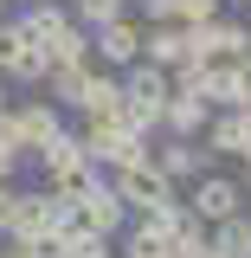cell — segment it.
I'll list each match as a JSON object with an SVG mask.
<instances>
[{"label":"cell","instance_id":"6da1fadb","mask_svg":"<svg viewBox=\"0 0 251 258\" xmlns=\"http://www.w3.org/2000/svg\"><path fill=\"white\" fill-rule=\"evenodd\" d=\"M116 78H123V97H129V129H142V136L155 142L161 136V103H168V91H174L168 71L148 64V58H135V64H123Z\"/></svg>","mask_w":251,"mask_h":258},{"label":"cell","instance_id":"7a4b0ae2","mask_svg":"<svg viewBox=\"0 0 251 258\" xmlns=\"http://www.w3.org/2000/svg\"><path fill=\"white\" fill-rule=\"evenodd\" d=\"M238 207H245V187H238V174H225L219 161H213V168H200V174L187 181V213H193V220L219 226V220H232Z\"/></svg>","mask_w":251,"mask_h":258},{"label":"cell","instance_id":"3957f363","mask_svg":"<svg viewBox=\"0 0 251 258\" xmlns=\"http://www.w3.org/2000/svg\"><path fill=\"white\" fill-rule=\"evenodd\" d=\"M142 58V20L135 13H116V20H103V26L91 32V64H103V71H123V64Z\"/></svg>","mask_w":251,"mask_h":258},{"label":"cell","instance_id":"277c9868","mask_svg":"<svg viewBox=\"0 0 251 258\" xmlns=\"http://www.w3.org/2000/svg\"><path fill=\"white\" fill-rule=\"evenodd\" d=\"M110 187L123 194V207L129 213H155L161 200H174V181H168V174H161L155 161H135V168H116V174H110Z\"/></svg>","mask_w":251,"mask_h":258},{"label":"cell","instance_id":"5b68a950","mask_svg":"<svg viewBox=\"0 0 251 258\" xmlns=\"http://www.w3.org/2000/svg\"><path fill=\"white\" fill-rule=\"evenodd\" d=\"M187 39H193V58H238V52H251V26L232 20V13H213V20L187 26Z\"/></svg>","mask_w":251,"mask_h":258},{"label":"cell","instance_id":"8992f818","mask_svg":"<svg viewBox=\"0 0 251 258\" xmlns=\"http://www.w3.org/2000/svg\"><path fill=\"white\" fill-rule=\"evenodd\" d=\"M148 161H155V168L174 181V187H187L200 168H213L206 142H193V136H161V142H148Z\"/></svg>","mask_w":251,"mask_h":258},{"label":"cell","instance_id":"52a82bcc","mask_svg":"<svg viewBox=\"0 0 251 258\" xmlns=\"http://www.w3.org/2000/svg\"><path fill=\"white\" fill-rule=\"evenodd\" d=\"M200 142H206L213 161H245V149H251V110H213L206 129H200Z\"/></svg>","mask_w":251,"mask_h":258},{"label":"cell","instance_id":"ba28073f","mask_svg":"<svg viewBox=\"0 0 251 258\" xmlns=\"http://www.w3.org/2000/svg\"><path fill=\"white\" fill-rule=\"evenodd\" d=\"M84 123H129V97H123V78L91 64V84H84Z\"/></svg>","mask_w":251,"mask_h":258},{"label":"cell","instance_id":"9c48e42d","mask_svg":"<svg viewBox=\"0 0 251 258\" xmlns=\"http://www.w3.org/2000/svg\"><path fill=\"white\" fill-rule=\"evenodd\" d=\"M71 220H84V226H91V232H103V239H116V232H123V220H129V207H123V194L110 187V168H103V174H97V181H91V194H84V207H77Z\"/></svg>","mask_w":251,"mask_h":258},{"label":"cell","instance_id":"30bf717a","mask_svg":"<svg viewBox=\"0 0 251 258\" xmlns=\"http://www.w3.org/2000/svg\"><path fill=\"white\" fill-rule=\"evenodd\" d=\"M13 129H20V149H26V161L52 142L64 129V110L52 103V97H32V103H13Z\"/></svg>","mask_w":251,"mask_h":258},{"label":"cell","instance_id":"8fae6325","mask_svg":"<svg viewBox=\"0 0 251 258\" xmlns=\"http://www.w3.org/2000/svg\"><path fill=\"white\" fill-rule=\"evenodd\" d=\"M58 226V207H52V194L45 187H20L13 194V220L0 239H39V232H52Z\"/></svg>","mask_w":251,"mask_h":258},{"label":"cell","instance_id":"7c38bea8","mask_svg":"<svg viewBox=\"0 0 251 258\" xmlns=\"http://www.w3.org/2000/svg\"><path fill=\"white\" fill-rule=\"evenodd\" d=\"M142 58L161 64V71H174V64H187L193 58V39L181 20H155V26H142Z\"/></svg>","mask_w":251,"mask_h":258},{"label":"cell","instance_id":"4fadbf2b","mask_svg":"<svg viewBox=\"0 0 251 258\" xmlns=\"http://www.w3.org/2000/svg\"><path fill=\"white\" fill-rule=\"evenodd\" d=\"M206 116H213V103H206V97H193V91H168V103H161V136H193V142H200Z\"/></svg>","mask_w":251,"mask_h":258},{"label":"cell","instance_id":"5bb4252c","mask_svg":"<svg viewBox=\"0 0 251 258\" xmlns=\"http://www.w3.org/2000/svg\"><path fill=\"white\" fill-rule=\"evenodd\" d=\"M32 161H39V174H45V181H58V174H84V168H91L84 142H77V129H58V136H52Z\"/></svg>","mask_w":251,"mask_h":258},{"label":"cell","instance_id":"9a60e30c","mask_svg":"<svg viewBox=\"0 0 251 258\" xmlns=\"http://www.w3.org/2000/svg\"><path fill=\"white\" fill-rule=\"evenodd\" d=\"M84 84H91V58H64L45 71V97L58 103V110H77L84 103Z\"/></svg>","mask_w":251,"mask_h":258},{"label":"cell","instance_id":"2e32d148","mask_svg":"<svg viewBox=\"0 0 251 258\" xmlns=\"http://www.w3.org/2000/svg\"><path fill=\"white\" fill-rule=\"evenodd\" d=\"M206 239H213V252H219V258H251V213L238 207L232 220L206 226Z\"/></svg>","mask_w":251,"mask_h":258},{"label":"cell","instance_id":"e0dca14e","mask_svg":"<svg viewBox=\"0 0 251 258\" xmlns=\"http://www.w3.org/2000/svg\"><path fill=\"white\" fill-rule=\"evenodd\" d=\"M45 71H52V58H45V45H32V39H20V52L7 58V84H45Z\"/></svg>","mask_w":251,"mask_h":258},{"label":"cell","instance_id":"ac0fdd59","mask_svg":"<svg viewBox=\"0 0 251 258\" xmlns=\"http://www.w3.org/2000/svg\"><path fill=\"white\" fill-rule=\"evenodd\" d=\"M116 13H129V0H71V20L84 32H97L103 20H116Z\"/></svg>","mask_w":251,"mask_h":258},{"label":"cell","instance_id":"d6986e66","mask_svg":"<svg viewBox=\"0 0 251 258\" xmlns=\"http://www.w3.org/2000/svg\"><path fill=\"white\" fill-rule=\"evenodd\" d=\"M219 13V0H174V20L181 26H200V20H213Z\"/></svg>","mask_w":251,"mask_h":258},{"label":"cell","instance_id":"ffe728a7","mask_svg":"<svg viewBox=\"0 0 251 258\" xmlns=\"http://www.w3.org/2000/svg\"><path fill=\"white\" fill-rule=\"evenodd\" d=\"M20 39H26V32H20V20H13V13H0V71H7V58H13V52H20Z\"/></svg>","mask_w":251,"mask_h":258},{"label":"cell","instance_id":"44dd1931","mask_svg":"<svg viewBox=\"0 0 251 258\" xmlns=\"http://www.w3.org/2000/svg\"><path fill=\"white\" fill-rule=\"evenodd\" d=\"M20 168H26V149L20 142H0V181H20Z\"/></svg>","mask_w":251,"mask_h":258},{"label":"cell","instance_id":"7402d4cb","mask_svg":"<svg viewBox=\"0 0 251 258\" xmlns=\"http://www.w3.org/2000/svg\"><path fill=\"white\" fill-rule=\"evenodd\" d=\"M232 84H238V110H245V103H251V52L232 58Z\"/></svg>","mask_w":251,"mask_h":258},{"label":"cell","instance_id":"603a6c76","mask_svg":"<svg viewBox=\"0 0 251 258\" xmlns=\"http://www.w3.org/2000/svg\"><path fill=\"white\" fill-rule=\"evenodd\" d=\"M13 194H20V181H0V232H7V220H13Z\"/></svg>","mask_w":251,"mask_h":258},{"label":"cell","instance_id":"cb8c5ba5","mask_svg":"<svg viewBox=\"0 0 251 258\" xmlns=\"http://www.w3.org/2000/svg\"><path fill=\"white\" fill-rule=\"evenodd\" d=\"M84 258H123V252H116V245L103 239V245H91V252H84Z\"/></svg>","mask_w":251,"mask_h":258},{"label":"cell","instance_id":"d4e9b609","mask_svg":"<svg viewBox=\"0 0 251 258\" xmlns=\"http://www.w3.org/2000/svg\"><path fill=\"white\" fill-rule=\"evenodd\" d=\"M0 258H26V252H20V239H0Z\"/></svg>","mask_w":251,"mask_h":258},{"label":"cell","instance_id":"484cf974","mask_svg":"<svg viewBox=\"0 0 251 258\" xmlns=\"http://www.w3.org/2000/svg\"><path fill=\"white\" fill-rule=\"evenodd\" d=\"M238 187H245V200H251V161H245V174H238Z\"/></svg>","mask_w":251,"mask_h":258},{"label":"cell","instance_id":"4316f807","mask_svg":"<svg viewBox=\"0 0 251 258\" xmlns=\"http://www.w3.org/2000/svg\"><path fill=\"white\" fill-rule=\"evenodd\" d=\"M0 110H7V78H0Z\"/></svg>","mask_w":251,"mask_h":258},{"label":"cell","instance_id":"83f0119b","mask_svg":"<svg viewBox=\"0 0 251 258\" xmlns=\"http://www.w3.org/2000/svg\"><path fill=\"white\" fill-rule=\"evenodd\" d=\"M0 7H13V0H0Z\"/></svg>","mask_w":251,"mask_h":258},{"label":"cell","instance_id":"f1b7e54d","mask_svg":"<svg viewBox=\"0 0 251 258\" xmlns=\"http://www.w3.org/2000/svg\"><path fill=\"white\" fill-rule=\"evenodd\" d=\"M238 7H251V0H238Z\"/></svg>","mask_w":251,"mask_h":258},{"label":"cell","instance_id":"f546056e","mask_svg":"<svg viewBox=\"0 0 251 258\" xmlns=\"http://www.w3.org/2000/svg\"><path fill=\"white\" fill-rule=\"evenodd\" d=\"M0 13H7V7H0Z\"/></svg>","mask_w":251,"mask_h":258},{"label":"cell","instance_id":"4dcf8cb0","mask_svg":"<svg viewBox=\"0 0 251 258\" xmlns=\"http://www.w3.org/2000/svg\"><path fill=\"white\" fill-rule=\"evenodd\" d=\"M64 7H71V0H64Z\"/></svg>","mask_w":251,"mask_h":258},{"label":"cell","instance_id":"1f68e13d","mask_svg":"<svg viewBox=\"0 0 251 258\" xmlns=\"http://www.w3.org/2000/svg\"><path fill=\"white\" fill-rule=\"evenodd\" d=\"M20 7H26V0H20Z\"/></svg>","mask_w":251,"mask_h":258}]
</instances>
